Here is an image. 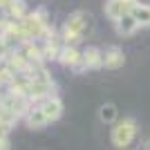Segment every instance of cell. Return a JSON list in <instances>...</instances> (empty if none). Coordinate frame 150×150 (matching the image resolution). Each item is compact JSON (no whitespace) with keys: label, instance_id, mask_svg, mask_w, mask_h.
<instances>
[{"label":"cell","instance_id":"8fae6325","mask_svg":"<svg viewBox=\"0 0 150 150\" xmlns=\"http://www.w3.org/2000/svg\"><path fill=\"white\" fill-rule=\"evenodd\" d=\"M23 123H25L29 130H43L45 125H50V121H47V117L43 114V110L34 103V108L27 112V117L23 119Z\"/></svg>","mask_w":150,"mask_h":150},{"label":"cell","instance_id":"4fadbf2b","mask_svg":"<svg viewBox=\"0 0 150 150\" xmlns=\"http://www.w3.org/2000/svg\"><path fill=\"white\" fill-rule=\"evenodd\" d=\"M99 121L105 123V125H114L119 121V108L114 105L112 101H105V103L99 108Z\"/></svg>","mask_w":150,"mask_h":150},{"label":"cell","instance_id":"52a82bcc","mask_svg":"<svg viewBox=\"0 0 150 150\" xmlns=\"http://www.w3.org/2000/svg\"><path fill=\"white\" fill-rule=\"evenodd\" d=\"M125 65V54L121 47L110 45L103 50V58H101V69H121Z\"/></svg>","mask_w":150,"mask_h":150},{"label":"cell","instance_id":"7a4b0ae2","mask_svg":"<svg viewBox=\"0 0 150 150\" xmlns=\"http://www.w3.org/2000/svg\"><path fill=\"white\" fill-rule=\"evenodd\" d=\"M50 96H56V81L45 65H36L29 72V99L31 103H40Z\"/></svg>","mask_w":150,"mask_h":150},{"label":"cell","instance_id":"d6986e66","mask_svg":"<svg viewBox=\"0 0 150 150\" xmlns=\"http://www.w3.org/2000/svg\"><path fill=\"white\" fill-rule=\"evenodd\" d=\"M2 92H5V88H0V99H2Z\"/></svg>","mask_w":150,"mask_h":150},{"label":"cell","instance_id":"6da1fadb","mask_svg":"<svg viewBox=\"0 0 150 150\" xmlns=\"http://www.w3.org/2000/svg\"><path fill=\"white\" fill-rule=\"evenodd\" d=\"M20 25H23V29H25L27 40H47V38L56 36L50 18H47V11H45L43 7L31 9L25 18L20 20Z\"/></svg>","mask_w":150,"mask_h":150},{"label":"cell","instance_id":"e0dca14e","mask_svg":"<svg viewBox=\"0 0 150 150\" xmlns=\"http://www.w3.org/2000/svg\"><path fill=\"white\" fill-rule=\"evenodd\" d=\"M141 150H150V137L144 141V146H141Z\"/></svg>","mask_w":150,"mask_h":150},{"label":"cell","instance_id":"3957f363","mask_svg":"<svg viewBox=\"0 0 150 150\" xmlns=\"http://www.w3.org/2000/svg\"><path fill=\"white\" fill-rule=\"evenodd\" d=\"M88 23H90V16L85 11H81V9H76V11H72L65 18V23H63L61 27V38L65 45H74L81 40L83 36H85V31H88Z\"/></svg>","mask_w":150,"mask_h":150},{"label":"cell","instance_id":"9a60e30c","mask_svg":"<svg viewBox=\"0 0 150 150\" xmlns=\"http://www.w3.org/2000/svg\"><path fill=\"white\" fill-rule=\"evenodd\" d=\"M132 18L139 23V27H150V5L137 2L134 9H132Z\"/></svg>","mask_w":150,"mask_h":150},{"label":"cell","instance_id":"7c38bea8","mask_svg":"<svg viewBox=\"0 0 150 150\" xmlns=\"http://www.w3.org/2000/svg\"><path fill=\"white\" fill-rule=\"evenodd\" d=\"M29 11L31 9L27 7L25 0H11V2L7 5V9L2 11V16H5V18H11V20H23Z\"/></svg>","mask_w":150,"mask_h":150},{"label":"cell","instance_id":"2e32d148","mask_svg":"<svg viewBox=\"0 0 150 150\" xmlns=\"http://www.w3.org/2000/svg\"><path fill=\"white\" fill-rule=\"evenodd\" d=\"M0 150H11V144H9V137H0Z\"/></svg>","mask_w":150,"mask_h":150},{"label":"cell","instance_id":"8992f818","mask_svg":"<svg viewBox=\"0 0 150 150\" xmlns=\"http://www.w3.org/2000/svg\"><path fill=\"white\" fill-rule=\"evenodd\" d=\"M137 2H139V0H105L103 11H105V16L112 20V23H117L119 18L132 13V9H134Z\"/></svg>","mask_w":150,"mask_h":150},{"label":"cell","instance_id":"9c48e42d","mask_svg":"<svg viewBox=\"0 0 150 150\" xmlns=\"http://www.w3.org/2000/svg\"><path fill=\"white\" fill-rule=\"evenodd\" d=\"M40 110H43V114L47 117V121L50 123H54V121H58L63 117V101H61V96H50V99H45V101H40V103H36Z\"/></svg>","mask_w":150,"mask_h":150},{"label":"cell","instance_id":"277c9868","mask_svg":"<svg viewBox=\"0 0 150 150\" xmlns=\"http://www.w3.org/2000/svg\"><path fill=\"white\" fill-rule=\"evenodd\" d=\"M0 105L5 108L16 121H23L27 117V112L34 108V103H31V99L27 96V94H20V92H13V90L5 88L2 99H0Z\"/></svg>","mask_w":150,"mask_h":150},{"label":"cell","instance_id":"5b68a950","mask_svg":"<svg viewBox=\"0 0 150 150\" xmlns=\"http://www.w3.org/2000/svg\"><path fill=\"white\" fill-rule=\"evenodd\" d=\"M134 137H137V121L132 119V117L119 119L112 125V130H110V141L117 148H130Z\"/></svg>","mask_w":150,"mask_h":150},{"label":"cell","instance_id":"ac0fdd59","mask_svg":"<svg viewBox=\"0 0 150 150\" xmlns=\"http://www.w3.org/2000/svg\"><path fill=\"white\" fill-rule=\"evenodd\" d=\"M9 2H11V0H0V5L5 7V9H7V5H9Z\"/></svg>","mask_w":150,"mask_h":150},{"label":"cell","instance_id":"5bb4252c","mask_svg":"<svg viewBox=\"0 0 150 150\" xmlns=\"http://www.w3.org/2000/svg\"><path fill=\"white\" fill-rule=\"evenodd\" d=\"M112 25H114V31H117L119 36H132V34L139 29V23L132 18V13H128V16L119 18L117 23H112Z\"/></svg>","mask_w":150,"mask_h":150},{"label":"cell","instance_id":"30bf717a","mask_svg":"<svg viewBox=\"0 0 150 150\" xmlns=\"http://www.w3.org/2000/svg\"><path fill=\"white\" fill-rule=\"evenodd\" d=\"M81 56H83L81 50H76L74 45H65L63 52H61V56H58V63H61L63 67H72L76 72L79 65H81Z\"/></svg>","mask_w":150,"mask_h":150},{"label":"cell","instance_id":"ba28073f","mask_svg":"<svg viewBox=\"0 0 150 150\" xmlns=\"http://www.w3.org/2000/svg\"><path fill=\"white\" fill-rule=\"evenodd\" d=\"M101 58H103V50L99 47H85L83 50V56H81V65L76 69V74H81V72H88V69H101Z\"/></svg>","mask_w":150,"mask_h":150}]
</instances>
